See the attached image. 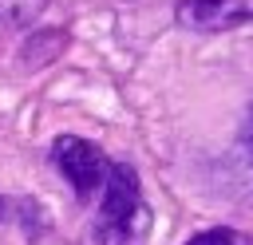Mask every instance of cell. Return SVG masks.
<instances>
[{
	"label": "cell",
	"mask_w": 253,
	"mask_h": 245,
	"mask_svg": "<svg viewBox=\"0 0 253 245\" xmlns=\"http://www.w3.org/2000/svg\"><path fill=\"white\" fill-rule=\"evenodd\" d=\"M237 146H241V158L253 174V107L245 111V122H241V134H237Z\"/></svg>",
	"instance_id": "8992f818"
},
{
	"label": "cell",
	"mask_w": 253,
	"mask_h": 245,
	"mask_svg": "<svg viewBox=\"0 0 253 245\" xmlns=\"http://www.w3.org/2000/svg\"><path fill=\"white\" fill-rule=\"evenodd\" d=\"M51 162H55V170L67 178V186H71L79 198H95V194L103 190L107 170H111L107 154H103L95 142L79 138V134H59V138L51 142Z\"/></svg>",
	"instance_id": "7a4b0ae2"
},
{
	"label": "cell",
	"mask_w": 253,
	"mask_h": 245,
	"mask_svg": "<svg viewBox=\"0 0 253 245\" xmlns=\"http://www.w3.org/2000/svg\"><path fill=\"white\" fill-rule=\"evenodd\" d=\"M146 233H150V209L142 202L138 174L126 162H111L99 190V209L87 229V245H142Z\"/></svg>",
	"instance_id": "6da1fadb"
},
{
	"label": "cell",
	"mask_w": 253,
	"mask_h": 245,
	"mask_svg": "<svg viewBox=\"0 0 253 245\" xmlns=\"http://www.w3.org/2000/svg\"><path fill=\"white\" fill-rule=\"evenodd\" d=\"M43 8H47V0H0V28H24Z\"/></svg>",
	"instance_id": "277c9868"
},
{
	"label": "cell",
	"mask_w": 253,
	"mask_h": 245,
	"mask_svg": "<svg viewBox=\"0 0 253 245\" xmlns=\"http://www.w3.org/2000/svg\"><path fill=\"white\" fill-rule=\"evenodd\" d=\"M186 245H253L245 233H237V229H225V225H217V229H206V233H194Z\"/></svg>",
	"instance_id": "5b68a950"
},
{
	"label": "cell",
	"mask_w": 253,
	"mask_h": 245,
	"mask_svg": "<svg viewBox=\"0 0 253 245\" xmlns=\"http://www.w3.org/2000/svg\"><path fill=\"white\" fill-rule=\"evenodd\" d=\"M174 20L190 32H233L253 24V0H178Z\"/></svg>",
	"instance_id": "3957f363"
}]
</instances>
